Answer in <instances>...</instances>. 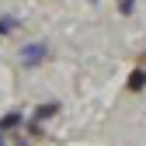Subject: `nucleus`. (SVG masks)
Instances as JSON below:
<instances>
[{
  "label": "nucleus",
  "mask_w": 146,
  "mask_h": 146,
  "mask_svg": "<svg viewBox=\"0 0 146 146\" xmlns=\"http://www.w3.org/2000/svg\"><path fill=\"white\" fill-rule=\"evenodd\" d=\"M0 146H7V136H4V132H0Z\"/></svg>",
  "instance_id": "obj_8"
},
{
  "label": "nucleus",
  "mask_w": 146,
  "mask_h": 146,
  "mask_svg": "<svg viewBox=\"0 0 146 146\" xmlns=\"http://www.w3.org/2000/svg\"><path fill=\"white\" fill-rule=\"evenodd\" d=\"M17 28H21V17L17 14H4L0 17V35H14Z\"/></svg>",
  "instance_id": "obj_5"
},
{
  "label": "nucleus",
  "mask_w": 146,
  "mask_h": 146,
  "mask_svg": "<svg viewBox=\"0 0 146 146\" xmlns=\"http://www.w3.org/2000/svg\"><path fill=\"white\" fill-rule=\"evenodd\" d=\"M21 125H25V115H21V111H7L4 118H0V132H4V136H7V132H17Z\"/></svg>",
  "instance_id": "obj_3"
},
{
  "label": "nucleus",
  "mask_w": 146,
  "mask_h": 146,
  "mask_svg": "<svg viewBox=\"0 0 146 146\" xmlns=\"http://www.w3.org/2000/svg\"><path fill=\"white\" fill-rule=\"evenodd\" d=\"M125 87H129L132 94H139V90L146 87V70H143V66H136V70L129 73V80H125Z\"/></svg>",
  "instance_id": "obj_4"
},
{
  "label": "nucleus",
  "mask_w": 146,
  "mask_h": 146,
  "mask_svg": "<svg viewBox=\"0 0 146 146\" xmlns=\"http://www.w3.org/2000/svg\"><path fill=\"white\" fill-rule=\"evenodd\" d=\"M49 42H28V45H21V52H17V59H21V66L25 70H35V66H42L45 59H49Z\"/></svg>",
  "instance_id": "obj_1"
},
{
  "label": "nucleus",
  "mask_w": 146,
  "mask_h": 146,
  "mask_svg": "<svg viewBox=\"0 0 146 146\" xmlns=\"http://www.w3.org/2000/svg\"><path fill=\"white\" fill-rule=\"evenodd\" d=\"M132 11H136V0H118V14L122 17H129Z\"/></svg>",
  "instance_id": "obj_6"
},
{
  "label": "nucleus",
  "mask_w": 146,
  "mask_h": 146,
  "mask_svg": "<svg viewBox=\"0 0 146 146\" xmlns=\"http://www.w3.org/2000/svg\"><path fill=\"white\" fill-rule=\"evenodd\" d=\"M87 4H98V0H87Z\"/></svg>",
  "instance_id": "obj_9"
},
{
  "label": "nucleus",
  "mask_w": 146,
  "mask_h": 146,
  "mask_svg": "<svg viewBox=\"0 0 146 146\" xmlns=\"http://www.w3.org/2000/svg\"><path fill=\"white\" fill-rule=\"evenodd\" d=\"M52 115H59V101H45V104H38V108H35V111H31V118L28 122H45V118H52Z\"/></svg>",
  "instance_id": "obj_2"
},
{
  "label": "nucleus",
  "mask_w": 146,
  "mask_h": 146,
  "mask_svg": "<svg viewBox=\"0 0 146 146\" xmlns=\"http://www.w3.org/2000/svg\"><path fill=\"white\" fill-rule=\"evenodd\" d=\"M14 146H31V143H28V139H25V136H21V139H17V143H14Z\"/></svg>",
  "instance_id": "obj_7"
}]
</instances>
